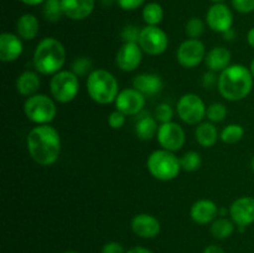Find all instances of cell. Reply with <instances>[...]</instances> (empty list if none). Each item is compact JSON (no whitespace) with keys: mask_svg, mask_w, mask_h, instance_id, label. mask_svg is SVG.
Returning <instances> with one entry per match:
<instances>
[{"mask_svg":"<svg viewBox=\"0 0 254 253\" xmlns=\"http://www.w3.org/2000/svg\"><path fill=\"white\" fill-rule=\"evenodd\" d=\"M217 83H218L217 73L208 69V72H206V73L203 74V77H202L203 87H205V88H207V89L208 88H213V87H215Z\"/></svg>","mask_w":254,"mask_h":253,"instance_id":"cell-38","label":"cell"},{"mask_svg":"<svg viewBox=\"0 0 254 253\" xmlns=\"http://www.w3.org/2000/svg\"><path fill=\"white\" fill-rule=\"evenodd\" d=\"M130 228L138 237L150 240L160 233L161 225L160 221L150 213H138L131 220Z\"/></svg>","mask_w":254,"mask_h":253,"instance_id":"cell-16","label":"cell"},{"mask_svg":"<svg viewBox=\"0 0 254 253\" xmlns=\"http://www.w3.org/2000/svg\"><path fill=\"white\" fill-rule=\"evenodd\" d=\"M41 84L39 72L35 71H25L16 78V87L17 93L21 94L22 97H31L37 93Z\"/></svg>","mask_w":254,"mask_h":253,"instance_id":"cell-22","label":"cell"},{"mask_svg":"<svg viewBox=\"0 0 254 253\" xmlns=\"http://www.w3.org/2000/svg\"><path fill=\"white\" fill-rule=\"evenodd\" d=\"M245 136V128L241 124H228L222 129L220 134V138L226 144H236L242 140Z\"/></svg>","mask_w":254,"mask_h":253,"instance_id":"cell-28","label":"cell"},{"mask_svg":"<svg viewBox=\"0 0 254 253\" xmlns=\"http://www.w3.org/2000/svg\"><path fill=\"white\" fill-rule=\"evenodd\" d=\"M141 15H143V20L146 25H149V26H159V24L164 19L163 6L158 2H149L144 6Z\"/></svg>","mask_w":254,"mask_h":253,"instance_id":"cell-27","label":"cell"},{"mask_svg":"<svg viewBox=\"0 0 254 253\" xmlns=\"http://www.w3.org/2000/svg\"><path fill=\"white\" fill-rule=\"evenodd\" d=\"M220 207L212 200L201 198L192 203L190 208L191 220L197 225H208L217 218Z\"/></svg>","mask_w":254,"mask_h":253,"instance_id":"cell-18","label":"cell"},{"mask_svg":"<svg viewBox=\"0 0 254 253\" xmlns=\"http://www.w3.org/2000/svg\"><path fill=\"white\" fill-rule=\"evenodd\" d=\"M86 89L89 98L102 106L116 102L121 92L116 77L103 68L93 69L89 73L86 79Z\"/></svg>","mask_w":254,"mask_h":253,"instance_id":"cell-4","label":"cell"},{"mask_svg":"<svg viewBox=\"0 0 254 253\" xmlns=\"http://www.w3.org/2000/svg\"><path fill=\"white\" fill-rule=\"evenodd\" d=\"M21 2H24L25 5H29V6H36V5L42 4L45 2L46 0H20Z\"/></svg>","mask_w":254,"mask_h":253,"instance_id":"cell-43","label":"cell"},{"mask_svg":"<svg viewBox=\"0 0 254 253\" xmlns=\"http://www.w3.org/2000/svg\"><path fill=\"white\" fill-rule=\"evenodd\" d=\"M143 50L136 42H123L116 55V63L124 72H133L140 66Z\"/></svg>","mask_w":254,"mask_h":253,"instance_id":"cell-13","label":"cell"},{"mask_svg":"<svg viewBox=\"0 0 254 253\" xmlns=\"http://www.w3.org/2000/svg\"><path fill=\"white\" fill-rule=\"evenodd\" d=\"M251 166H252V170H253V173H254V156H253V159H252V163H251Z\"/></svg>","mask_w":254,"mask_h":253,"instance_id":"cell-47","label":"cell"},{"mask_svg":"<svg viewBox=\"0 0 254 253\" xmlns=\"http://www.w3.org/2000/svg\"><path fill=\"white\" fill-rule=\"evenodd\" d=\"M247 42L252 49H254V26L248 31L247 34Z\"/></svg>","mask_w":254,"mask_h":253,"instance_id":"cell-44","label":"cell"},{"mask_svg":"<svg viewBox=\"0 0 254 253\" xmlns=\"http://www.w3.org/2000/svg\"><path fill=\"white\" fill-rule=\"evenodd\" d=\"M235 226L236 223L232 220H228L226 217H218L211 223V235L216 240H226V238L231 237L233 235V232H235Z\"/></svg>","mask_w":254,"mask_h":253,"instance_id":"cell-26","label":"cell"},{"mask_svg":"<svg viewBox=\"0 0 254 253\" xmlns=\"http://www.w3.org/2000/svg\"><path fill=\"white\" fill-rule=\"evenodd\" d=\"M24 51L22 39L17 34L2 32L0 35V60L2 62H14Z\"/></svg>","mask_w":254,"mask_h":253,"instance_id":"cell-17","label":"cell"},{"mask_svg":"<svg viewBox=\"0 0 254 253\" xmlns=\"http://www.w3.org/2000/svg\"><path fill=\"white\" fill-rule=\"evenodd\" d=\"M141 29H139L136 25H127L122 30V40L124 42H139V37H140Z\"/></svg>","mask_w":254,"mask_h":253,"instance_id":"cell-35","label":"cell"},{"mask_svg":"<svg viewBox=\"0 0 254 253\" xmlns=\"http://www.w3.org/2000/svg\"><path fill=\"white\" fill-rule=\"evenodd\" d=\"M176 111L184 123L195 126V124H200L206 117L207 107L198 94L185 93L179 99Z\"/></svg>","mask_w":254,"mask_h":253,"instance_id":"cell-8","label":"cell"},{"mask_svg":"<svg viewBox=\"0 0 254 253\" xmlns=\"http://www.w3.org/2000/svg\"><path fill=\"white\" fill-rule=\"evenodd\" d=\"M101 253H126V251H124V247L121 243L116 242V241H111V242H107L102 247Z\"/></svg>","mask_w":254,"mask_h":253,"instance_id":"cell-39","label":"cell"},{"mask_svg":"<svg viewBox=\"0 0 254 253\" xmlns=\"http://www.w3.org/2000/svg\"><path fill=\"white\" fill-rule=\"evenodd\" d=\"M231 59H232V55L227 47L216 46L206 54L205 63L210 71L221 73L231 66Z\"/></svg>","mask_w":254,"mask_h":253,"instance_id":"cell-20","label":"cell"},{"mask_svg":"<svg viewBox=\"0 0 254 253\" xmlns=\"http://www.w3.org/2000/svg\"><path fill=\"white\" fill-rule=\"evenodd\" d=\"M146 168L154 179L160 181H171L180 174V158L173 151L165 149H158L149 155L146 160Z\"/></svg>","mask_w":254,"mask_h":253,"instance_id":"cell-5","label":"cell"},{"mask_svg":"<svg viewBox=\"0 0 254 253\" xmlns=\"http://www.w3.org/2000/svg\"><path fill=\"white\" fill-rule=\"evenodd\" d=\"M126 253H154L153 251H150L146 247H141V246H135V247H131L130 250L127 251Z\"/></svg>","mask_w":254,"mask_h":253,"instance_id":"cell-42","label":"cell"},{"mask_svg":"<svg viewBox=\"0 0 254 253\" xmlns=\"http://www.w3.org/2000/svg\"><path fill=\"white\" fill-rule=\"evenodd\" d=\"M145 0H117L119 6L123 10H135L144 4Z\"/></svg>","mask_w":254,"mask_h":253,"instance_id":"cell-40","label":"cell"},{"mask_svg":"<svg viewBox=\"0 0 254 253\" xmlns=\"http://www.w3.org/2000/svg\"><path fill=\"white\" fill-rule=\"evenodd\" d=\"M79 92V77L68 69H62L51 77L50 93L59 103H69Z\"/></svg>","mask_w":254,"mask_h":253,"instance_id":"cell-7","label":"cell"},{"mask_svg":"<svg viewBox=\"0 0 254 253\" xmlns=\"http://www.w3.org/2000/svg\"><path fill=\"white\" fill-rule=\"evenodd\" d=\"M206 117L208 118V122H212V123L223 122L227 117V107L223 103H218V102L210 104L207 107V111H206Z\"/></svg>","mask_w":254,"mask_h":253,"instance_id":"cell-31","label":"cell"},{"mask_svg":"<svg viewBox=\"0 0 254 253\" xmlns=\"http://www.w3.org/2000/svg\"><path fill=\"white\" fill-rule=\"evenodd\" d=\"M231 220L243 230L247 226L254 223V197L242 196L233 201L230 206Z\"/></svg>","mask_w":254,"mask_h":253,"instance_id":"cell-15","label":"cell"},{"mask_svg":"<svg viewBox=\"0 0 254 253\" xmlns=\"http://www.w3.org/2000/svg\"><path fill=\"white\" fill-rule=\"evenodd\" d=\"M181 169L188 173H193V171L198 170L202 164V159H201L200 153L195 150L186 151L183 156L180 158Z\"/></svg>","mask_w":254,"mask_h":253,"instance_id":"cell-30","label":"cell"},{"mask_svg":"<svg viewBox=\"0 0 254 253\" xmlns=\"http://www.w3.org/2000/svg\"><path fill=\"white\" fill-rule=\"evenodd\" d=\"M205 32V22L200 17H191L185 26V34L189 39H200Z\"/></svg>","mask_w":254,"mask_h":253,"instance_id":"cell-33","label":"cell"},{"mask_svg":"<svg viewBox=\"0 0 254 253\" xmlns=\"http://www.w3.org/2000/svg\"><path fill=\"white\" fill-rule=\"evenodd\" d=\"M206 47L200 39H188L179 46L178 62L185 68H195L206 57Z\"/></svg>","mask_w":254,"mask_h":253,"instance_id":"cell-10","label":"cell"},{"mask_svg":"<svg viewBox=\"0 0 254 253\" xmlns=\"http://www.w3.org/2000/svg\"><path fill=\"white\" fill-rule=\"evenodd\" d=\"M64 253H78V252H76V251H66V252Z\"/></svg>","mask_w":254,"mask_h":253,"instance_id":"cell-48","label":"cell"},{"mask_svg":"<svg viewBox=\"0 0 254 253\" xmlns=\"http://www.w3.org/2000/svg\"><path fill=\"white\" fill-rule=\"evenodd\" d=\"M114 104H116L117 111L122 112L126 116H135L140 113L141 109L145 106V96L134 87L122 89Z\"/></svg>","mask_w":254,"mask_h":253,"instance_id":"cell-14","label":"cell"},{"mask_svg":"<svg viewBox=\"0 0 254 253\" xmlns=\"http://www.w3.org/2000/svg\"><path fill=\"white\" fill-rule=\"evenodd\" d=\"M44 17L49 22H57L64 16V9H62L61 0H46L44 2Z\"/></svg>","mask_w":254,"mask_h":253,"instance_id":"cell-29","label":"cell"},{"mask_svg":"<svg viewBox=\"0 0 254 253\" xmlns=\"http://www.w3.org/2000/svg\"><path fill=\"white\" fill-rule=\"evenodd\" d=\"M26 148L32 160L41 166H51L61 154V136L50 124L36 126L26 136Z\"/></svg>","mask_w":254,"mask_h":253,"instance_id":"cell-1","label":"cell"},{"mask_svg":"<svg viewBox=\"0 0 254 253\" xmlns=\"http://www.w3.org/2000/svg\"><path fill=\"white\" fill-rule=\"evenodd\" d=\"M164 82L156 73H139L134 77L133 87L144 96H155L163 89Z\"/></svg>","mask_w":254,"mask_h":253,"instance_id":"cell-21","label":"cell"},{"mask_svg":"<svg viewBox=\"0 0 254 253\" xmlns=\"http://www.w3.org/2000/svg\"><path fill=\"white\" fill-rule=\"evenodd\" d=\"M139 46L144 54L150 56H159L166 51L169 46V37L166 32L159 26H149L141 29L139 37Z\"/></svg>","mask_w":254,"mask_h":253,"instance_id":"cell-9","label":"cell"},{"mask_svg":"<svg viewBox=\"0 0 254 253\" xmlns=\"http://www.w3.org/2000/svg\"><path fill=\"white\" fill-rule=\"evenodd\" d=\"M92 63L91 60L86 56L77 57L73 62H72V69L71 71L76 74L77 77H88L93 69H92Z\"/></svg>","mask_w":254,"mask_h":253,"instance_id":"cell-32","label":"cell"},{"mask_svg":"<svg viewBox=\"0 0 254 253\" xmlns=\"http://www.w3.org/2000/svg\"><path fill=\"white\" fill-rule=\"evenodd\" d=\"M253 82L250 67L242 63L231 64L218 76V92L227 101H242L252 92Z\"/></svg>","mask_w":254,"mask_h":253,"instance_id":"cell-2","label":"cell"},{"mask_svg":"<svg viewBox=\"0 0 254 253\" xmlns=\"http://www.w3.org/2000/svg\"><path fill=\"white\" fill-rule=\"evenodd\" d=\"M217 128L212 122H201L195 129V139L202 148H212L218 140Z\"/></svg>","mask_w":254,"mask_h":253,"instance_id":"cell-23","label":"cell"},{"mask_svg":"<svg viewBox=\"0 0 254 253\" xmlns=\"http://www.w3.org/2000/svg\"><path fill=\"white\" fill-rule=\"evenodd\" d=\"M24 113L26 118L37 126L50 124L57 114L55 99L42 93L27 97L24 103Z\"/></svg>","mask_w":254,"mask_h":253,"instance_id":"cell-6","label":"cell"},{"mask_svg":"<svg viewBox=\"0 0 254 253\" xmlns=\"http://www.w3.org/2000/svg\"><path fill=\"white\" fill-rule=\"evenodd\" d=\"M156 139H158V143L160 144L161 149L175 153V151L180 150L185 144L186 134L180 124L171 121L159 126Z\"/></svg>","mask_w":254,"mask_h":253,"instance_id":"cell-11","label":"cell"},{"mask_svg":"<svg viewBox=\"0 0 254 253\" xmlns=\"http://www.w3.org/2000/svg\"><path fill=\"white\" fill-rule=\"evenodd\" d=\"M159 130L158 121L155 117H141L135 126V134L141 140H150L154 136H156Z\"/></svg>","mask_w":254,"mask_h":253,"instance_id":"cell-25","label":"cell"},{"mask_svg":"<svg viewBox=\"0 0 254 253\" xmlns=\"http://www.w3.org/2000/svg\"><path fill=\"white\" fill-rule=\"evenodd\" d=\"M236 34H235V30L233 29H230L228 31H226L225 34H223V37H225L226 41H232L233 39H235Z\"/></svg>","mask_w":254,"mask_h":253,"instance_id":"cell-45","label":"cell"},{"mask_svg":"<svg viewBox=\"0 0 254 253\" xmlns=\"http://www.w3.org/2000/svg\"><path fill=\"white\" fill-rule=\"evenodd\" d=\"M40 22L32 14H24L16 21V34L22 40H34L39 35Z\"/></svg>","mask_w":254,"mask_h":253,"instance_id":"cell-24","label":"cell"},{"mask_svg":"<svg viewBox=\"0 0 254 253\" xmlns=\"http://www.w3.org/2000/svg\"><path fill=\"white\" fill-rule=\"evenodd\" d=\"M64 16L71 20H84L92 14L96 0H61Z\"/></svg>","mask_w":254,"mask_h":253,"instance_id":"cell-19","label":"cell"},{"mask_svg":"<svg viewBox=\"0 0 254 253\" xmlns=\"http://www.w3.org/2000/svg\"><path fill=\"white\" fill-rule=\"evenodd\" d=\"M206 22L212 31L225 34L232 29L233 15L230 7L223 2H215L206 14Z\"/></svg>","mask_w":254,"mask_h":253,"instance_id":"cell-12","label":"cell"},{"mask_svg":"<svg viewBox=\"0 0 254 253\" xmlns=\"http://www.w3.org/2000/svg\"><path fill=\"white\" fill-rule=\"evenodd\" d=\"M250 69H251V73H252V76H253V78H254V59L252 60V62H251Z\"/></svg>","mask_w":254,"mask_h":253,"instance_id":"cell-46","label":"cell"},{"mask_svg":"<svg viewBox=\"0 0 254 253\" xmlns=\"http://www.w3.org/2000/svg\"><path fill=\"white\" fill-rule=\"evenodd\" d=\"M154 117L158 122L163 123H168V122H171L174 118V111L171 108L170 104L168 103H160L154 111Z\"/></svg>","mask_w":254,"mask_h":253,"instance_id":"cell-34","label":"cell"},{"mask_svg":"<svg viewBox=\"0 0 254 253\" xmlns=\"http://www.w3.org/2000/svg\"><path fill=\"white\" fill-rule=\"evenodd\" d=\"M126 114L116 109V111L112 112L108 116V124L112 129H121L123 128L124 124H126Z\"/></svg>","mask_w":254,"mask_h":253,"instance_id":"cell-36","label":"cell"},{"mask_svg":"<svg viewBox=\"0 0 254 253\" xmlns=\"http://www.w3.org/2000/svg\"><path fill=\"white\" fill-rule=\"evenodd\" d=\"M211 1H213V2H222V1H225V0H211Z\"/></svg>","mask_w":254,"mask_h":253,"instance_id":"cell-49","label":"cell"},{"mask_svg":"<svg viewBox=\"0 0 254 253\" xmlns=\"http://www.w3.org/2000/svg\"><path fill=\"white\" fill-rule=\"evenodd\" d=\"M202 253H225V251H223V248L220 247V246L210 245L203 250Z\"/></svg>","mask_w":254,"mask_h":253,"instance_id":"cell-41","label":"cell"},{"mask_svg":"<svg viewBox=\"0 0 254 253\" xmlns=\"http://www.w3.org/2000/svg\"><path fill=\"white\" fill-rule=\"evenodd\" d=\"M232 5L241 14H250L254 11V0H232Z\"/></svg>","mask_w":254,"mask_h":253,"instance_id":"cell-37","label":"cell"},{"mask_svg":"<svg viewBox=\"0 0 254 253\" xmlns=\"http://www.w3.org/2000/svg\"><path fill=\"white\" fill-rule=\"evenodd\" d=\"M36 72L45 76H54L62 71L66 62L64 44L55 37H46L37 44L32 57Z\"/></svg>","mask_w":254,"mask_h":253,"instance_id":"cell-3","label":"cell"}]
</instances>
